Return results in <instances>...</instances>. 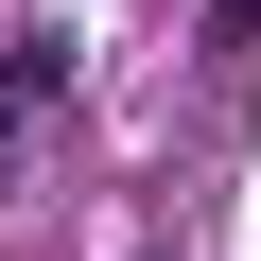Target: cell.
Instances as JSON below:
<instances>
[{
	"instance_id": "1",
	"label": "cell",
	"mask_w": 261,
	"mask_h": 261,
	"mask_svg": "<svg viewBox=\"0 0 261 261\" xmlns=\"http://www.w3.org/2000/svg\"><path fill=\"white\" fill-rule=\"evenodd\" d=\"M70 105V53L35 35V53H0V174H18V140H35V122Z\"/></svg>"
},
{
	"instance_id": "2",
	"label": "cell",
	"mask_w": 261,
	"mask_h": 261,
	"mask_svg": "<svg viewBox=\"0 0 261 261\" xmlns=\"http://www.w3.org/2000/svg\"><path fill=\"white\" fill-rule=\"evenodd\" d=\"M209 35H226V53H244V35H261V0H209Z\"/></svg>"
}]
</instances>
